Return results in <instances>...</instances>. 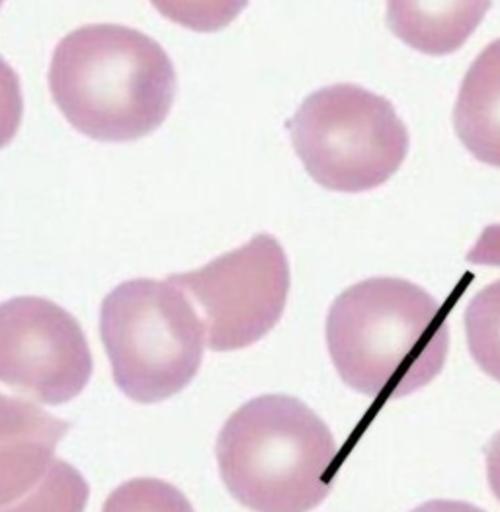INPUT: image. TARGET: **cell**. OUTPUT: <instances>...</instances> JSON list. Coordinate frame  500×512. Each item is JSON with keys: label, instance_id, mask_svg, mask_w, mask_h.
<instances>
[{"label": "cell", "instance_id": "obj_14", "mask_svg": "<svg viewBox=\"0 0 500 512\" xmlns=\"http://www.w3.org/2000/svg\"><path fill=\"white\" fill-rule=\"evenodd\" d=\"M151 4L188 30L219 32L247 8L249 0H151Z\"/></svg>", "mask_w": 500, "mask_h": 512}, {"label": "cell", "instance_id": "obj_13", "mask_svg": "<svg viewBox=\"0 0 500 512\" xmlns=\"http://www.w3.org/2000/svg\"><path fill=\"white\" fill-rule=\"evenodd\" d=\"M102 512H196L190 501L167 481L139 477L120 485Z\"/></svg>", "mask_w": 500, "mask_h": 512}, {"label": "cell", "instance_id": "obj_8", "mask_svg": "<svg viewBox=\"0 0 500 512\" xmlns=\"http://www.w3.org/2000/svg\"><path fill=\"white\" fill-rule=\"evenodd\" d=\"M69 423L42 407L0 395V507L32 491L53 464Z\"/></svg>", "mask_w": 500, "mask_h": 512}, {"label": "cell", "instance_id": "obj_7", "mask_svg": "<svg viewBox=\"0 0 500 512\" xmlns=\"http://www.w3.org/2000/svg\"><path fill=\"white\" fill-rule=\"evenodd\" d=\"M94 370L79 321L45 298L0 303V382L63 405L83 393Z\"/></svg>", "mask_w": 500, "mask_h": 512}, {"label": "cell", "instance_id": "obj_6", "mask_svg": "<svg viewBox=\"0 0 500 512\" xmlns=\"http://www.w3.org/2000/svg\"><path fill=\"white\" fill-rule=\"evenodd\" d=\"M168 282L198 305L209 348L231 352L264 339L282 319L290 262L278 239L260 233L200 270L172 274Z\"/></svg>", "mask_w": 500, "mask_h": 512}, {"label": "cell", "instance_id": "obj_17", "mask_svg": "<svg viewBox=\"0 0 500 512\" xmlns=\"http://www.w3.org/2000/svg\"><path fill=\"white\" fill-rule=\"evenodd\" d=\"M411 512H485L463 501H428Z\"/></svg>", "mask_w": 500, "mask_h": 512}, {"label": "cell", "instance_id": "obj_2", "mask_svg": "<svg viewBox=\"0 0 500 512\" xmlns=\"http://www.w3.org/2000/svg\"><path fill=\"white\" fill-rule=\"evenodd\" d=\"M327 344L348 387L375 399H401L442 372L450 331L442 303L417 284L370 278L334 299Z\"/></svg>", "mask_w": 500, "mask_h": 512}, {"label": "cell", "instance_id": "obj_5", "mask_svg": "<svg viewBox=\"0 0 500 512\" xmlns=\"http://www.w3.org/2000/svg\"><path fill=\"white\" fill-rule=\"evenodd\" d=\"M309 176L334 192H368L401 169L409 131L393 104L358 85L309 94L288 122Z\"/></svg>", "mask_w": 500, "mask_h": 512}, {"label": "cell", "instance_id": "obj_9", "mask_svg": "<svg viewBox=\"0 0 500 512\" xmlns=\"http://www.w3.org/2000/svg\"><path fill=\"white\" fill-rule=\"evenodd\" d=\"M493 0H387L391 32L426 55H448L479 28Z\"/></svg>", "mask_w": 500, "mask_h": 512}, {"label": "cell", "instance_id": "obj_11", "mask_svg": "<svg viewBox=\"0 0 500 512\" xmlns=\"http://www.w3.org/2000/svg\"><path fill=\"white\" fill-rule=\"evenodd\" d=\"M88 483L83 473L63 460H55L40 483L0 512H84Z\"/></svg>", "mask_w": 500, "mask_h": 512}, {"label": "cell", "instance_id": "obj_12", "mask_svg": "<svg viewBox=\"0 0 500 512\" xmlns=\"http://www.w3.org/2000/svg\"><path fill=\"white\" fill-rule=\"evenodd\" d=\"M465 333L473 360L485 374L500 382V280L469 301Z\"/></svg>", "mask_w": 500, "mask_h": 512}, {"label": "cell", "instance_id": "obj_3", "mask_svg": "<svg viewBox=\"0 0 500 512\" xmlns=\"http://www.w3.org/2000/svg\"><path fill=\"white\" fill-rule=\"evenodd\" d=\"M215 456L227 491L254 512H309L333 487L338 446L290 395H260L223 425Z\"/></svg>", "mask_w": 500, "mask_h": 512}, {"label": "cell", "instance_id": "obj_10", "mask_svg": "<svg viewBox=\"0 0 500 512\" xmlns=\"http://www.w3.org/2000/svg\"><path fill=\"white\" fill-rule=\"evenodd\" d=\"M459 141L481 163L500 169V40L469 67L454 110Z\"/></svg>", "mask_w": 500, "mask_h": 512}, {"label": "cell", "instance_id": "obj_1", "mask_svg": "<svg viewBox=\"0 0 500 512\" xmlns=\"http://www.w3.org/2000/svg\"><path fill=\"white\" fill-rule=\"evenodd\" d=\"M49 88L77 131L124 143L165 124L176 96V71L161 43L143 32L88 24L57 43Z\"/></svg>", "mask_w": 500, "mask_h": 512}, {"label": "cell", "instance_id": "obj_15", "mask_svg": "<svg viewBox=\"0 0 500 512\" xmlns=\"http://www.w3.org/2000/svg\"><path fill=\"white\" fill-rule=\"evenodd\" d=\"M24 114V98L16 71L0 57V149L18 133Z\"/></svg>", "mask_w": 500, "mask_h": 512}, {"label": "cell", "instance_id": "obj_16", "mask_svg": "<svg viewBox=\"0 0 500 512\" xmlns=\"http://www.w3.org/2000/svg\"><path fill=\"white\" fill-rule=\"evenodd\" d=\"M487 477L495 497L500 501V432L493 436L487 446Z\"/></svg>", "mask_w": 500, "mask_h": 512}, {"label": "cell", "instance_id": "obj_18", "mask_svg": "<svg viewBox=\"0 0 500 512\" xmlns=\"http://www.w3.org/2000/svg\"><path fill=\"white\" fill-rule=\"evenodd\" d=\"M2 2H4V0H0V6H2Z\"/></svg>", "mask_w": 500, "mask_h": 512}, {"label": "cell", "instance_id": "obj_4", "mask_svg": "<svg viewBox=\"0 0 500 512\" xmlns=\"http://www.w3.org/2000/svg\"><path fill=\"white\" fill-rule=\"evenodd\" d=\"M100 335L114 382L137 403H159L190 384L204 358V323L172 282L137 278L100 309Z\"/></svg>", "mask_w": 500, "mask_h": 512}]
</instances>
